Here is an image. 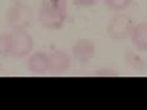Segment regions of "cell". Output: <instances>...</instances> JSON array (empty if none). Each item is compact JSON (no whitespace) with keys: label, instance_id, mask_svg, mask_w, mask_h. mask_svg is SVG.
Masks as SVG:
<instances>
[{"label":"cell","instance_id":"1","mask_svg":"<svg viewBox=\"0 0 147 110\" xmlns=\"http://www.w3.org/2000/svg\"><path fill=\"white\" fill-rule=\"evenodd\" d=\"M134 26V19L130 15L124 13L116 14L108 21L107 35L109 38L114 40V41H122V40L130 37Z\"/></svg>","mask_w":147,"mask_h":110},{"label":"cell","instance_id":"2","mask_svg":"<svg viewBox=\"0 0 147 110\" xmlns=\"http://www.w3.org/2000/svg\"><path fill=\"white\" fill-rule=\"evenodd\" d=\"M5 20L7 26L11 28V31L26 30L31 25L32 11L28 6L16 1L7 9Z\"/></svg>","mask_w":147,"mask_h":110},{"label":"cell","instance_id":"3","mask_svg":"<svg viewBox=\"0 0 147 110\" xmlns=\"http://www.w3.org/2000/svg\"><path fill=\"white\" fill-rule=\"evenodd\" d=\"M11 52L10 56L14 58H24L32 53L34 38L26 30L11 31Z\"/></svg>","mask_w":147,"mask_h":110},{"label":"cell","instance_id":"4","mask_svg":"<svg viewBox=\"0 0 147 110\" xmlns=\"http://www.w3.org/2000/svg\"><path fill=\"white\" fill-rule=\"evenodd\" d=\"M71 55L77 62L82 64H87L95 56V43L92 40L80 38L73 43Z\"/></svg>","mask_w":147,"mask_h":110},{"label":"cell","instance_id":"5","mask_svg":"<svg viewBox=\"0 0 147 110\" xmlns=\"http://www.w3.org/2000/svg\"><path fill=\"white\" fill-rule=\"evenodd\" d=\"M50 67L48 72L52 74H63L71 68L72 58L66 51L63 50H56L51 52L50 55Z\"/></svg>","mask_w":147,"mask_h":110},{"label":"cell","instance_id":"6","mask_svg":"<svg viewBox=\"0 0 147 110\" xmlns=\"http://www.w3.org/2000/svg\"><path fill=\"white\" fill-rule=\"evenodd\" d=\"M50 67V57L46 52L38 51L28 56L26 61V68L32 74H45L48 72Z\"/></svg>","mask_w":147,"mask_h":110},{"label":"cell","instance_id":"7","mask_svg":"<svg viewBox=\"0 0 147 110\" xmlns=\"http://www.w3.org/2000/svg\"><path fill=\"white\" fill-rule=\"evenodd\" d=\"M68 14H57V13H46L38 11V22L43 28L47 30H59L64 22L67 21Z\"/></svg>","mask_w":147,"mask_h":110},{"label":"cell","instance_id":"8","mask_svg":"<svg viewBox=\"0 0 147 110\" xmlns=\"http://www.w3.org/2000/svg\"><path fill=\"white\" fill-rule=\"evenodd\" d=\"M130 40L136 51L147 52V21L135 24Z\"/></svg>","mask_w":147,"mask_h":110},{"label":"cell","instance_id":"9","mask_svg":"<svg viewBox=\"0 0 147 110\" xmlns=\"http://www.w3.org/2000/svg\"><path fill=\"white\" fill-rule=\"evenodd\" d=\"M124 61L130 68L136 72H144L147 68L146 61L132 50H126L124 52Z\"/></svg>","mask_w":147,"mask_h":110},{"label":"cell","instance_id":"10","mask_svg":"<svg viewBox=\"0 0 147 110\" xmlns=\"http://www.w3.org/2000/svg\"><path fill=\"white\" fill-rule=\"evenodd\" d=\"M41 11L67 14V0H41Z\"/></svg>","mask_w":147,"mask_h":110},{"label":"cell","instance_id":"11","mask_svg":"<svg viewBox=\"0 0 147 110\" xmlns=\"http://www.w3.org/2000/svg\"><path fill=\"white\" fill-rule=\"evenodd\" d=\"M104 3L109 10L115 11V13H122L130 7L132 0H104Z\"/></svg>","mask_w":147,"mask_h":110},{"label":"cell","instance_id":"12","mask_svg":"<svg viewBox=\"0 0 147 110\" xmlns=\"http://www.w3.org/2000/svg\"><path fill=\"white\" fill-rule=\"evenodd\" d=\"M11 52V34L0 35V56L6 57L10 56Z\"/></svg>","mask_w":147,"mask_h":110},{"label":"cell","instance_id":"13","mask_svg":"<svg viewBox=\"0 0 147 110\" xmlns=\"http://www.w3.org/2000/svg\"><path fill=\"white\" fill-rule=\"evenodd\" d=\"M94 76L98 77H116L119 76V72L111 68H101V69H96L94 72Z\"/></svg>","mask_w":147,"mask_h":110},{"label":"cell","instance_id":"14","mask_svg":"<svg viewBox=\"0 0 147 110\" xmlns=\"http://www.w3.org/2000/svg\"><path fill=\"white\" fill-rule=\"evenodd\" d=\"M99 0H72V3L74 4L77 7H82V9H88V7H93L96 5V3Z\"/></svg>","mask_w":147,"mask_h":110},{"label":"cell","instance_id":"15","mask_svg":"<svg viewBox=\"0 0 147 110\" xmlns=\"http://www.w3.org/2000/svg\"><path fill=\"white\" fill-rule=\"evenodd\" d=\"M13 1H15V3H16V1H19V0H13Z\"/></svg>","mask_w":147,"mask_h":110}]
</instances>
